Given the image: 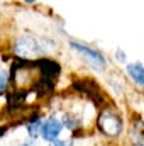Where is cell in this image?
Returning a JSON list of instances; mask_svg holds the SVG:
<instances>
[{"label": "cell", "instance_id": "8992f818", "mask_svg": "<svg viewBox=\"0 0 144 146\" xmlns=\"http://www.w3.org/2000/svg\"><path fill=\"white\" fill-rule=\"evenodd\" d=\"M41 124H42L41 117H34V119L27 124V133H29V136H31V138H37V136H39Z\"/></svg>", "mask_w": 144, "mask_h": 146}, {"label": "cell", "instance_id": "277c9868", "mask_svg": "<svg viewBox=\"0 0 144 146\" xmlns=\"http://www.w3.org/2000/svg\"><path fill=\"white\" fill-rule=\"evenodd\" d=\"M61 131H63V124H61V121L58 119V117H49V119H46L42 124H41V136H42V139H46V141H49V143H53V141H56L58 139V136L61 134Z\"/></svg>", "mask_w": 144, "mask_h": 146}, {"label": "cell", "instance_id": "6da1fadb", "mask_svg": "<svg viewBox=\"0 0 144 146\" xmlns=\"http://www.w3.org/2000/svg\"><path fill=\"white\" fill-rule=\"evenodd\" d=\"M98 127L107 136L115 138V136H119L122 133L124 124H122V119H120L119 114H115L114 110H104L100 114V117H98Z\"/></svg>", "mask_w": 144, "mask_h": 146}, {"label": "cell", "instance_id": "30bf717a", "mask_svg": "<svg viewBox=\"0 0 144 146\" xmlns=\"http://www.w3.org/2000/svg\"><path fill=\"white\" fill-rule=\"evenodd\" d=\"M136 146H144V143H136Z\"/></svg>", "mask_w": 144, "mask_h": 146}, {"label": "cell", "instance_id": "ba28073f", "mask_svg": "<svg viewBox=\"0 0 144 146\" xmlns=\"http://www.w3.org/2000/svg\"><path fill=\"white\" fill-rule=\"evenodd\" d=\"M115 58H117L119 63H126V53H124L122 49H117V51H115Z\"/></svg>", "mask_w": 144, "mask_h": 146}, {"label": "cell", "instance_id": "7a4b0ae2", "mask_svg": "<svg viewBox=\"0 0 144 146\" xmlns=\"http://www.w3.org/2000/svg\"><path fill=\"white\" fill-rule=\"evenodd\" d=\"M70 46H71L75 51H78V53L85 58V61H88V65H92L95 70H104V68H105L107 61H105L104 54L98 53L97 49L88 48V46H85V44H81V42H76V41H71Z\"/></svg>", "mask_w": 144, "mask_h": 146}, {"label": "cell", "instance_id": "8fae6325", "mask_svg": "<svg viewBox=\"0 0 144 146\" xmlns=\"http://www.w3.org/2000/svg\"><path fill=\"white\" fill-rule=\"evenodd\" d=\"M20 146H29V145H20Z\"/></svg>", "mask_w": 144, "mask_h": 146}, {"label": "cell", "instance_id": "9c48e42d", "mask_svg": "<svg viewBox=\"0 0 144 146\" xmlns=\"http://www.w3.org/2000/svg\"><path fill=\"white\" fill-rule=\"evenodd\" d=\"M49 146H71L70 141H63V139H56L53 143H49Z\"/></svg>", "mask_w": 144, "mask_h": 146}, {"label": "cell", "instance_id": "52a82bcc", "mask_svg": "<svg viewBox=\"0 0 144 146\" xmlns=\"http://www.w3.org/2000/svg\"><path fill=\"white\" fill-rule=\"evenodd\" d=\"M7 82H9V75L5 72H0V92L7 88Z\"/></svg>", "mask_w": 144, "mask_h": 146}, {"label": "cell", "instance_id": "5b68a950", "mask_svg": "<svg viewBox=\"0 0 144 146\" xmlns=\"http://www.w3.org/2000/svg\"><path fill=\"white\" fill-rule=\"evenodd\" d=\"M127 73H129V76L137 83V85H141L144 87V66L141 63H131V65H127Z\"/></svg>", "mask_w": 144, "mask_h": 146}, {"label": "cell", "instance_id": "3957f363", "mask_svg": "<svg viewBox=\"0 0 144 146\" xmlns=\"http://www.w3.org/2000/svg\"><path fill=\"white\" fill-rule=\"evenodd\" d=\"M41 46L31 34H22L14 44V53L22 58H34L39 54Z\"/></svg>", "mask_w": 144, "mask_h": 146}]
</instances>
